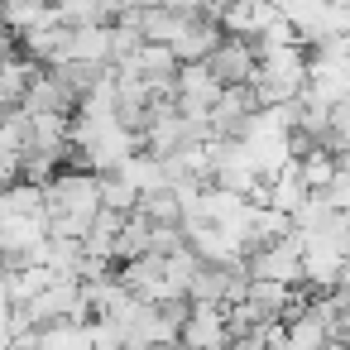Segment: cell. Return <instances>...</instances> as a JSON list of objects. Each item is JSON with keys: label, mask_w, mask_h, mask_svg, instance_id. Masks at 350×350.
Masks as SVG:
<instances>
[{"label": "cell", "mask_w": 350, "mask_h": 350, "mask_svg": "<svg viewBox=\"0 0 350 350\" xmlns=\"http://www.w3.org/2000/svg\"><path fill=\"white\" fill-rule=\"evenodd\" d=\"M254 63H259V53H254V39H245V34H221V44L206 53V68L226 82V87H240V82H250L254 77Z\"/></svg>", "instance_id": "cell-2"}, {"label": "cell", "mask_w": 350, "mask_h": 350, "mask_svg": "<svg viewBox=\"0 0 350 350\" xmlns=\"http://www.w3.org/2000/svg\"><path fill=\"white\" fill-rule=\"evenodd\" d=\"M178 345H183V350H226V345H230V331H226V307L192 302L187 321L178 326Z\"/></svg>", "instance_id": "cell-3"}, {"label": "cell", "mask_w": 350, "mask_h": 350, "mask_svg": "<svg viewBox=\"0 0 350 350\" xmlns=\"http://www.w3.org/2000/svg\"><path fill=\"white\" fill-rule=\"evenodd\" d=\"M345 350H350V336H345Z\"/></svg>", "instance_id": "cell-6"}, {"label": "cell", "mask_w": 350, "mask_h": 350, "mask_svg": "<svg viewBox=\"0 0 350 350\" xmlns=\"http://www.w3.org/2000/svg\"><path fill=\"white\" fill-rule=\"evenodd\" d=\"M221 34H226V29H221V20H216V15L192 10V15L183 20V29L173 34V44H168V49H173V58H178V63H206V53L221 44Z\"/></svg>", "instance_id": "cell-4"}, {"label": "cell", "mask_w": 350, "mask_h": 350, "mask_svg": "<svg viewBox=\"0 0 350 350\" xmlns=\"http://www.w3.org/2000/svg\"><path fill=\"white\" fill-rule=\"evenodd\" d=\"M135 202H139L135 183H125L116 168L101 173V206H111V211H135Z\"/></svg>", "instance_id": "cell-5"}, {"label": "cell", "mask_w": 350, "mask_h": 350, "mask_svg": "<svg viewBox=\"0 0 350 350\" xmlns=\"http://www.w3.org/2000/svg\"><path fill=\"white\" fill-rule=\"evenodd\" d=\"M221 77L206 68V63H178V111L192 116V120H206L216 96H221Z\"/></svg>", "instance_id": "cell-1"}]
</instances>
